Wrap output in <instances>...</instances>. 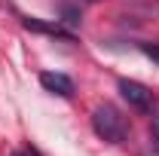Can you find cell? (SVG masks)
<instances>
[{
  "label": "cell",
  "instance_id": "obj_1",
  "mask_svg": "<svg viewBox=\"0 0 159 156\" xmlns=\"http://www.w3.org/2000/svg\"><path fill=\"white\" fill-rule=\"evenodd\" d=\"M92 129L95 135L110 141V144H122L129 138V119L119 113L113 104H98L92 110Z\"/></svg>",
  "mask_w": 159,
  "mask_h": 156
},
{
  "label": "cell",
  "instance_id": "obj_2",
  "mask_svg": "<svg viewBox=\"0 0 159 156\" xmlns=\"http://www.w3.org/2000/svg\"><path fill=\"white\" fill-rule=\"evenodd\" d=\"M119 95L125 98L132 107L144 110V113L153 110V92H150L147 86H141L138 80H119Z\"/></svg>",
  "mask_w": 159,
  "mask_h": 156
},
{
  "label": "cell",
  "instance_id": "obj_6",
  "mask_svg": "<svg viewBox=\"0 0 159 156\" xmlns=\"http://www.w3.org/2000/svg\"><path fill=\"white\" fill-rule=\"evenodd\" d=\"M150 144H153V150L159 153V117H153V122H150Z\"/></svg>",
  "mask_w": 159,
  "mask_h": 156
},
{
  "label": "cell",
  "instance_id": "obj_7",
  "mask_svg": "<svg viewBox=\"0 0 159 156\" xmlns=\"http://www.w3.org/2000/svg\"><path fill=\"white\" fill-rule=\"evenodd\" d=\"M141 52L147 55V58H153V61H159V46H153V43H141Z\"/></svg>",
  "mask_w": 159,
  "mask_h": 156
},
{
  "label": "cell",
  "instance_id": "obj_4",
  "mask_svg": "<svg viewBox=\"0 0 159 156\" xmlns=\"http://www.w3.org/2000/svg\"><path fill=\"white\" fill-rule=\"evenodd\" d=\"M21 25H25L28 31H37V34H49V37H61V40H74V34H70V31H64L58 21H55V25H49V21H40V19L25 16V19H21Z\"/></svg>",
  "mask_w": 159,
  "mask_h": 156
},
{
  "label": "cell",
  "instance_id": "obj_8",
  "mask_svg": "<svg viewBox=\"0 0 159 156\" xmlns=\"http://www.w3.org/2000/svg\"><path fill=\"white\" fill-rule=\"evenodd\" d=\"M12 156H37L34 150H12Z\"/></svg>",
  "mask_w": 159,
  "mask_h": 156
},
{
  "label": "cell",
  "instance_id": "obj_5",
  "mask_svg": "<svg viewBox=\"0 0 159 156\" xmlns=\"http://www.w3.org/2000/svg\"><path fill=\"white\" fill-rule=\"evenodd\" d=\"M61 16H64V21H67L70 28H77V25H80V12L74 9V6H67V3L61 6Z\"/></svg>",
  "mask_w": 159,
  "mask_h": 156
},
{
  "label": "cell",
  "instance_id": "obj_3",
  "mask_svg": "<svg viewBox=\"0 0 159 156\" xmlns=\"http://www.w3.org/2000/svg\"><path fill=\"white\" fill-rule=\"evenodd\" d=\"M40 86L52 95H61V98H70L74 95V80L67 74H58V71H43L40 74Z\"/></svg>",
  "mask_w": 159,
  "mask_h": 156
}]
</instances>
